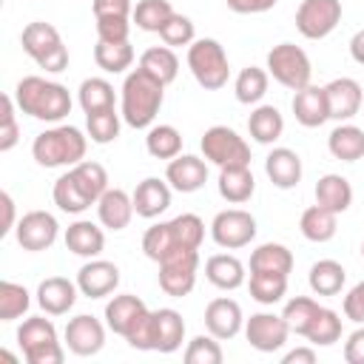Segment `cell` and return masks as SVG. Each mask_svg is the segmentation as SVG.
Here are the masks:
<instances>
[{
  "mask_svg": "<svg viewBox=\"0 0 364 364\" xmlns=\"http://www.w3.org/2000/svg\"><path fill=\"white\" fill-rule=\"evenodd\" d=\"M14 102L23 114L40 122H63L71 114V94L63 82L28 74L14 85Z\"/></svg>",
  "mask_w": 364,
  "mask_h": 364,
  "instance_id": "1",
  "label": "cell"
},
{
  "mask_svg": "<svg viewBox=\"0 0 364 364\" xmlns=\"http://www.w3.org/2000/svg\"><path fill=\"white\" fill-rule=\"evenodd\" d=\"M162 102H165V85L159 80H154L142 68H134L131 74H125V82L119 88V114L125 125L136 131L151 128Z\"/></svg>",
  "mask_w": 364,
  "mask_h": 364,
  "instance_id": "2",
  "label": "cell"
},
{
  "mask_svg": "<svg viewBox=\"0 0 364 364\" xmlns=\"http://www.w3.org/2000/svg\"><path fill=\"white\" fill-rule=\"evenodd\" d=\"M88 151V134H82L77 125H51L31 142V156L43 168H74L85 159Z\"/></svg>",
  "mask_w": 364,
  "mask_h": 364,
  "instance_id": "3",
  "label": "cell"
},
{
  "mask_svg": "<svg viewBox=\"0 0 364 364\" xmlns=\"http://www.w3.org/2000/svg\"><path fill=\"white\" fill-rule=\"evenodd\" d=\"M20 43H23V51L46 71V74H60L68 68V48L60 37V31L51 26V23H43V20H34L23 28L20 34Z\"/></svg>",
  "mask_w": 364,
  "mask_h": 364,
  "instance_id": "4",
  "label": "cell"
},
{
  "mask_svg": "<svg viewBox=\"0 0 364 364\" xmlns=\"http://www.w3.org/2000/svg\"><path fill=\"white\" fill-rule=\"evenodd\" d=\"M17 344L28 364H63L65 347L57 338V327L46 316H28L17 327Z\"/></svg>",
  "mask_w": 364,
  "mask_h": 364,
  "instance_id": "5",
  "label": "cell"
},
{
  "mask_svg": "<svg viewBox=\"0 0 364 364\" xmlns=\"http://www.w3.org/2000/svg\"><path fill=\"white\" fill-rule=\"evenodd\" d=\"M188 68L205 91L225 88L228 77H230V63H228L225 46L213 37H199L188 46Z\"/></svg>",
  "mask_w": 364,
  "mask_h": 364,
  "instance_id": "6",
  "label": "cell"
},
{
  "mask_svg": "<svg viewBox=\"0 0 364 364\" xmlns=\"http://www.w3.org/2000/svg\"><path fill=\"white\" fill-rule=\"evenodd\" d=\"M267 74L290 88V91H299L304 85H310V77H313V65H310V57L301 46L296 43H279L267 51Z\"/></svg>",
  "mask_w": 364,
  "mask_h": 364,
  "instance_id": "7",
  "label": "cell"
},
{
  "mask_svg": "<svg viewBox=\"0 0 364 364\" xmlns=\"http://www.w3.org/2000/svg\"><path fill=\"white\" fill-rule=\"evenodd\" d=\"M202 156L216 168H239L250 165V145L228 125H210L199 139Z\"/></svg>",
  "mask_w": 364,
  "mask_h": 364,
  "instance_id": "8",
  "label": "cell"
},
{
  "mask_svg": "<svg viewBox=\"0 0 364 364\" xmlns=\"http://www.w3.org/2000/svg\"><path fill=\"white\" fill-rule=\"evenodd\" d=\"M196 270H199V250H191V247L173 250L171 256H165L159 262V287H162V293H168L173 299L188 296L196 284Z\"/></svg>",
  "mask_w": 364,
  "mask_h": 364,
  "instance_id": "9",
  "label": "cell"
},
{
  "mask_svg": "<svg viewBox=\"0 0 364 364\" xmlns=\"http://www.w3.org/2000/svg\"><path fill=\"white\" fill-rule=\"evenodd\" d=\"M210 239L225 250L247 247L256 239V219L242 208H225L210 222Z\"/></svg>",
  "mask_w": 364,
  "mask_h": 364,
  "instance_id": "10",
  "label": "cell"
},
{
  "mask_svg": "<svg viewBox=\"0 0 364 364\" xmlns=\"http://www.w3.org/2000/svg\"><path fill=\"white\" fill-rule=\"evenodd\" d=\"M341 23V0H301L296 9V28L307 40H324Z\"/></svg>",
  "mask_w": 364,
  "mask_h": 364,
  "instance_id": "11",
  "label": "cell"
},
{
  "mask_svg": "<svg viewBox=\"0 0 364 364\" xmlns=\"http://www.w3.org/2000/svg\"><path fill=\"white\" fill-rule=\"evenodd\" d=\"M14 236H17V245L28 253H40V250H48L57 236H60V225L54 219V213L48 210H28L17 219V228H14Z\"/></svg>",
  "mask_w": 364,
  "mask_h": 364,
  "instance_id": "12",
  "label": "cell"
},
{
  "mask_svg": "<svg viewBox=\"0 0 364 364\" xmlns=\"http://www.w3.org/2000/svg\"><path fill=\"white\" fill-rule=\"evenodd\" d=\"M287 336H290V327L284 321V316L279 313H253L250 318H245V338L253 350L259 353H276L287 344Z\"/></svg>",
  "mask_w": 364,
  "mask_h": 364,
  "instance_id": "13",
  "label": "cell"
},
{
  "mask_svg": "<svg viewBox=\"0 0 364 364\" xmlns=\"http://www.w3.org/2000/svg\"><path fill=\"white\" fill-rule=\"evenodd\" d=\"M105 327L97 316H88V313H80L74 318H68L65 330H63V338H65V347L80 355V358H88V355H97L102 347H105Z\"/></svg>",
  "mask_w": 364,
  "mask_h": 364,
  "instance_id": "14",
  "label": "cell"
},
{
  "mask_svg": "<svg viewBox=\"0 0 364 364\" xmlns=\"http://www.w3.org/2000/svg\"><path fill=\"white\" fill-rule=\"evenodd\" d=\"M77 287L85 299H105L119 287V267L108 259H88L77 270Z\"/></svg>",
  "mask_w": 364,
  "mask_h": 364,
  "instance_id": "15",
  "label": "cell"
},
{
  "mask_svg": "<svg viewBox=\"0 0 364 364\" xmlns=\"http://www.w3.org/2000/svg\"><path fill=\"white\" fill-rule=\"evenodd\" d=\"M205 330L210 336H216L219 341H230L245 330V316L236 299L219 296L213 301H208L205 307Z\"/></svg>",
  "mask_w": 364,
  "mask_h": 364,
  "instance_id": "16",
  "label": "cell"
},
{
  "mask_svg": "<svg viewBox=\"0 0 364 364\" xmlns=\"http://www.w3.org/2000/svg\"><path fill=\"white\" fill-rule=\"evenodd\" d=\"M324 94H327V105H330V119H338V122H350L364 105V91H361L358 80H353V77L330 80L324 85Z\"/></svg>",
  "mask_w": 364,
  "mask_h": 364,
  "instance_id": "17",
  "label": "cell"
},
{
  "mask_svg": "<svg viewBox=\"0 0 364 364\" xmlns=\"http://www.w3.org/2000/svg\"><path fill=\"white\" fill-rule=\"evenodd\" d=\"M34 296H37V304L46 316H65L77 304L80 287H77V282H71L65 276H48L37 284Z\"/></svg>",
  "mask_w": 364,
  "mask_h": 364,
  "instance_id": "18",
  "label": "cell"
},
{
  "mask_svg": "<svg viewBox=\"0 0 364 364\" xmlns=\"http://www.w3.org/2000/svg\"><path fill=\"white\" fill-rule=\"evenodd\" d=\"M165 179L173 191L179 193H193L208 182V159L193 156V154H179L173 159H168L165 168Z\"/></svg>",
  "mask_w": 364,
  "mask_h": 364,
  "instance_id": "19",
  "label": "cell"
},
{
  "mask_svg": "<svg viewBox=\"0 0 364 364\" xmlns=\"http://www.w3.org/2000/svg\"><path fill=\"white\" fill-rule=\"evenodd\" d=\"M293 117L299 125L304 128H318L330 119V105H327V94H324V85H304L293 94Z\"/></svg>",
  "mask_w": 364,
  "mask_h": 364,
  "instance_id": "20",
  "label": "cell"
},
{
  "mask_svg": "<svg viewBox=\"0 0 364 364\" xmlns=\"http://www.w3.org/2000/svg\"><path fill=\"white\" fill-rule=\"evenodd\" d=\"M171 191H173V188L168 185V179L145 176V179L134 188V193H131L136 216H142V219H156V216H162V213L171 208Z\"/></svg>",
  "mask_w": 364,
  "mask_h": 364,
  "instance_id": "21",
  "label": "cell"
},
{
  "mask_svg": "<svg viewBox=\"0 0 364 364\" xmlns=\"http://www.w3.org/2000/svg\"><path fill=\"white\" fill-rule=\"evenodd\" d=\"M264 173H267V179H270L279 191H290V188H296V185L301 182V173H304L301 156H299L293 148L279 145V148H273V151L264 156Z\"/></svg>",
  "mask_w": 364,
  "mask_h": 364,
  "instance_id": "22",
  "label": "cell"
},
{
  "mask_svg": "<svg viewBox=\"0 0 364 364\" xmlns=\"http://www.w3.org/2000/svg\"><path fill=\"white\" fill-rule=\"evenodd\" d=\"M148 307H145V301L139 299V296H134V293H117V296H111L108 301H105V324H108V330L111 333H117V336H128L131 333V327L142 318V313H145Z\"/></svg>",
  "mask_w": 364,
  "mask_h": 364,
  "instance_id": "23",
  "label": "cell"
},
{
  "mask_svg": "<svg viewBox=\"0 0 364 364\" xmlns=\"http://www.w3.org/2000/svg\"><path fill=\"white\" fill-rule=\"evenodd\" d=\"M134 199L128 191L122 188H108L100 199H97V219L102 228L108 230H125L134 219Z\"/></svg>",
  "mask_w": 364,
  "mask_h": 364,
  "instance_id": "24",
  "label": "cell"
},
{
  "mask_svg": "<svg viewBox=\"0 0 364 364\" xmlns=\"http://www.w3.org/2000/svg\"><path fill=\"white\" fill-rule=\"evenodd\" d=\"M65 247L74 253V256H82V259H97L105 247V233L100 225H94L91 219H77L65 228Z\"/></svg>",
  "mask_w": 364,
  "mask_h": 364,
  "instance_id": "25",
  "label": "cell"
},
{
  "mask_svg": "<svg viewBox=\"0 0 364 364\" xmlns=\"http://www.w3.org/2000/svg\"><path fill=\"white\" fill-rule=\"evenodd\" d=\"M51 196H54V205H57L63 213H74V216H80V213H85L91 205H97V202L88 196V191L82 188V182L77 179V173H74L71 168H68L63 176H57Z\"/></svg>",
  "mask_w": 364,
  "mask_h": 364,
  "instance_id": "26",
  "label": "cell"
},
{
  "mask_svg": "<svg viewBox=\"0 0 364 364\" xmlns=\"http://www.w3.org/2000/svg\"><path fill=\"white\" fill-rule=\"evenodd\" d=\"M219 196L230 205H245L253 191H256V179L250 165H239V168H219Z\"/></svg>",
  "mask_w": 364,
  "mask_h": 364,
  "instance_id": "27",
  "label": "cell"
},
{
  "mask_svg": "<svg viewBox=\"0 0 364 364\" xmlns=\"http://www.w3.org/2000/svg\"><path fill=\"white\" fill-rule=\"evenodd\" d=\"M316 205L333 210V213H344L353 205V185L347 176L341 173H324L316 182Z\"/></svg>",
  "mask_w": 364,
  "mask_h": 364,
  "instance_id": "28",
  "label": "cell"
},
{
  "mask_svg": "<svg viewBox=\"0 0 364 364\" xmlns=\"http://www.w3.org/2000/svg\"><path fill=\"white\" fill-rule=\"evenodd\" d=\"M205 276L213 287L219 290H236L245 284V264L242 259H236L233 253H213L208 262H205Z\"/></svg>",
  "mask_w": 364,
  "mask_h": 364,
  "instance_id": "29",
  "label": "cell"
},
{
  "mask_svg": "<svg viewBox=\"0 0 364 364\" xmlns=\"http://www.w3.org/2000/svg\"><path fill=\"white\" fill-rule=\"evenodd\" d=\"M327 151L333 154V159L341 162L364 159V131L353 122H338L327 136Z\"/></svg>",
  "mask_w": 364,
  "mask_h": 364,
  "instance_id": "30",
  "label": "cell"
},
{
  "mask_svg": "<svg viewBox=\"0 0 364 364\" xmlns=\"http://www.w3.org/2000/svg\"><path fill=\"white\" fill-rule=\"evenodd\" d=\"M154 324H156V353H176L185 341V321L182 313L173 307H159L154 310Z\"/></svg>",
  "mask_w": 364,
  "mask_h": 364,
  "instance_id": "31",
  "label": "cell"
},
{
  "mask_svg": "<svg viewBox=\"0 0 364 364\" xmlns=\"http://www.w3.org/2000/svg\"><path fill=\"white\" fill-rule=\"evenodd\" d=\"M247 134L259 145H273L284 134V117L276 105H256L247 117Z\"/></svg>",
  "mask_w": 364,
  "mask_h": 364,
  "instance_id": "32",
  "label": "cell"
},
{
  "mask_svg": "<svg viewBox=\"0 0 364 364\" xmlns=\"http://www.w3.org/2000/svg\"><path fill=\"white\" fill-rule=\"evenodd\" d=\"M139 68L145 74H151L154 80H159L162 85H171L179 74V57L171 46H151L142 51L139 57Z\"/></svg>",
  "mask_w": 364,
  "mask_h": 364,
  "instance_id": "33",
  "label": "cell"
},
{
  "mask_svg": "<svg viewBox=\"0 0 364 364\" xmlns=\"http://www.w3.org/2000/svg\"><path fill=\"white\" fill-rule=\"evenodd\" d=\"M299 230L307 242H316V245L330 242L338 230V213H333L321 205H310L299 219Z\"/></svg>",
  "mask_w": 364,
  "mask_h": 364,
  "instance_id": "34",
  "label": "cell"
},
{
  "mask_svg": "<svg viewBox=\"0 0 364 364\" xmlns=\"http://www.w3.org/2000/svg\"><path fill=\"white\" fill-rule=\"evenodd\" d=\"M262 270V273H282L290 276L293 270V253L287 245L282 242H264L250 253V273Z\"/></svg>",
  "mask_w": 364,
  "mask_h": 364,
  "instance_id": "35",
  "label": "cell"
},
{
  "mask_svg": "<svg viewBox=\"0 0 364 364\" xmlns=\"http://www.w3.org/2000/svg\"><path fill=\"white\" fill-rule=\"evenodd\" d=\"M307 282H310V290L316 296H338L341 287H344V282H347V270L336 259H318L310 267Z\"/></svg>",
  "mask_w": 364,
  "mask_h": 364,
  "instance_id": "36",
  "label": "cell"
},
{
  "mask_svg": "<svg viewBox=\"0 0 364 364\" xmlns=\"http://www.w3.org/2000/svg\"><path fill=\"white\" fill-rule=\"evenodd\" d=\"M267 85H270V74L267 68H259V65H247L236 74L233 80V94L242 105H259L267 94Z\"/></svg>",
  "mask_w": 364,
  "mask_h": 364,
  "instance_id": "37",
  "label": "cell"
},
{
  "mask_svg": "<svg viewBox=\"0 0 364 364\" xmlns=\"http://www.w3.org/2000/svg\"><path fill=\"white\" fill-rule=\"evenodd\" d=\"M173 250H182V245H179V236H176V230H173V225H171V219L168 222H159V225H151L148 230H145V236H142V253L151 259V262H162L165 256H171ZM193 250V247H191Z\"/></svg>",
  "mask_w": 364,
  "mask_h": 364,
  "instance_id": "38",
  "label": "cell"
},
{
  "mask_svg": "<svg viewBox=\"0 0 364 364\" xmlns=\"http://www.w3.org/2000/svg\"><path fill=\"white\" fill-rule=\"evenodd\" d=\"M77 100H80V108H82L85 114H97V111L114 108L117 94H114V85H111L105 77H88V80L80 82Z\"/></svg>",
  "mask_w": 364,
  "mask_h": 364,
  "instance_id": "39",
  "label": "cell"
},
{
  "mask_svg": "<svg viewBox=\"0 0 364 364\" xmlns=\"http://www.w3.org/2000/svg\"><path fill=\"white\" fill-rule=\"evenodd\" d=\"M145 151L154 159H173V156L182 154V134L168 122L151 125L148 136H145Z\"/></svg>",
  "mask_w": 364,
  "mask_h": 364,
  "instance_id": "40",
  "label": "cell"
},
{
  "mask_svg": "<svg viewBox=\"0 0 364 364\" xmlns=\"http://www.w3.org/2000/svg\"><path fill=\"white\" fill-rule=\"evenodd\" d=\"M94 63L105 74H122L134 65V48H131V43H102V40H97Z\"/></svg>",
  "mask_w": 364,
  "mask_h": 364,
  "instance_id": "41",
  "label": "cell"
},
{
  "mask_svg": "<svg viewBox=\"0 0 364 364\" xmlns=\"http://www.w3.org/2000/svg\"><path fill=\"white\" fill-rule=\"evenodd\" d=\"M173 6L171 0H136L134 11H131V23H136V28L159 34V28L171 20Z\"/></svg>",
  "mask_w": 364,
  "mask_h": 364,
  "instance_id": "42",
  "label": "cell"
},
{
  "mask_svg": "<svg viewBox=\"0 0 364 364\" xmlns=\"http://www.w3.org/2000/svg\"><path fill=\"white\" fill-rule=\"evenodd\" d=\"M247 287H250V299L253 301H259V304H279L284 299V293H287V276L253 270Z\"/></svg>",
  "mask_w": 364,
  "mask_h": 364,
  "instance_id": "43",
  "label": "cell"
},
{
  "mask_svg": "<svg viewBox=\"0 0 364 364\" xmlns=\"http://www.w3.org/2000/svg\"><path fill=\"white\" fill-rule=\"evenodd\" d=\"M122 128V114L117 108L108 111H97V114H85V134L94 145H108L119 136Z\"/></svg>",
  "mask_w": 364,
  "mask_h": 364,
  "instance_id": "44",
  "label": "cell"
},
{
  "mask_svg": "<svg viewBox=\"0 0 364 364\" xmlns=\"http://www.w3.org/2000/svg\"><path fill=\"white\" fill-rule=\"evenodd\" d=\"M304 338L313 347H333L341 338V316L336 310H330V307H321L318 316L313 318V324L307 327Z\"/></svg>",
  "mask_w": 364,
  "mask_h": 364,
  "instance_id": "45",
  "label": "cell"
},
{
  "mask_svg": "<svg viewBox=\"0 0 364 364\" xmlns=\"http://www.w3.org/2000/svg\"><path fill=\"white\" fill-rule=\"evenodd\" d=\"M31 307V293L17 282H0V321H14Z\"/></svg>",
  "mask_w": 364,
  "mask_h": 364,
  "instance_id": "46",
  "label": "cell"
},
{
  "mask_svg": "<svg viewBox=\"0 0 364 364\" xmlns=\"http://www.w3.org/2000/svg\"><path fill=\"white\" fill-rule=\"evenodd\" d=\"M318 310H321V304H318L316 299H310V296H296V299H290V301L284 304L282 316H284V321H287L290 333L304 336V333H307V327L313 324V318L318 316Z\"/></svg>",
  "mask_w": 364,
  "mask_h": 364,
  "instance_id": "47",
  "label": "cell"
},
{
  "mask_svg": "<svg viewBox=\"0 0 364 364\" xmlns=\"http://www.w3.org/2000/svg\"><path fill=\"white\" fill-rule=\"evenodd\" d=\"M225 353H222V344L216 336L210 333H202V336H193L185 347V361L188 364H222Z\"/></svg>",
  "mask_w": 364,
  "mask_h": 364,
  "instance_id": "48",
  "label": "cell"
},
{
  "mask_svg": "<svg viewBox=\"0 0 364 364\" xmlns=\"http://www.w3.org/2000/svg\"><path fill=\"white\" fill-rule=\"evenodd\" d=\"M159 37H162L165 46H171V48H182V46H191V43L196 40V26H193L191 17L173 11L171 20L159 28Z\"/></svg>",
  "mask_w": 364,
  "mask_h": 364,
  "instance_id": "49",
  "label": "cell"
},
{
  "mask_svg": "<svg viewBox=\"0 0 364 364\" xmlns=\"http://www.w3.org/2000/svg\"><path fill=\"white\" fill-rule=\"evenodd\" d=\"M0 105H3V114H0V151L6 154L20 139V125H17V114H14V108H17L14 94H3Z\"/></svg>",
  "mask_w": 364,
  "mask_h": 364,
  "instance_id": "50",
  "label": "cell"
},
{
  "mask_svg": "<svg viewBox=\"0 0 364 364\" xmlns=\"http://www.w3.org/2000/svg\"><path fill=\"white\" fill-rule=\"evenodd\" d=\"M125 341H128V347L142 350V353L156 350V324H154V310H145V313H142V318L131 327V333L125 336Z\"/></svg>",
  "mask_w": 364,
  "mask_h": 364,
  "instance_id": "51",
  "label": "cell"
},
{
  "mask_svg": "<svg viewBox=\"0 0 364 364\" xmlns=\"http://www.w3.org/2000/svg\"><path fill=\"white\" fill-rule=\"evenodd\" d=\"M97 20V40L102 43H128L131 17H94Z\"/></svg>",
  "mask_w": 364,
  "mask_h": 364,
  "instance_id": "52",
  "label": "cell"
},
{
  "mask_svg": "<svg viewBox=\"0 0 364 364\" xmlns=\"http://www.w3.org/2000/svg\"><path fill=\"white\" fill-rule=\"evenodd\" d=\"M341 310L353 324H364V279L347 290V296L341 301Z\"/></svg>",
  "mask_w": 364,
  "mask_h": 364,
  "instance_id": "53",
  "label": "cell"
},
{
  "mask_svg": "<svg viewBox=\"0 0 364 364\" xmlns=\"http://www.w3.org/2000/svg\"><path fill=\"white\" fill-rule=\"evenodd\" d=\"M94 17H131V0H94Z\"/></svg>",
  "mask_w": 364,
  "mask_h": 364,
  "instance_id": "54",
  "label": "cell"
},
{
  "mask_svg": "<svg viewBox=\"0 0 364 364\" xmlns=\"http://www.w3.org/2000/svg\"><path fill=\"white\" fill-rule=\"evenodd\" d=\"M344 361L347 364H364V324H358L347 341H344Z\"/></svg>",
  "mask_w": 364,
  "mask_h": 364,
  "instance_id": "55",
  "label": "cell"
},
{
  "mask_svg": "<svg viewBox=\"0 0 364 364\" xmlns=\"http://www.w3.org/2000/svg\"><path fill=\"white\" fill-rule=\"evenodd\" d=\"M225 3H228V9L236 11V14H264V11H270L279 0H225Z\"/></svg>",
  "mask_w": 364,
  "mask_h": 364,
  "instance_id": "56",
  "label": "cell"
},
{
  "mask_svg": "<svg viewBox=\"0 0 364 364\" xmlns=\"http://www.w3.org/2000/svg\"><path fill=\"white\" fill-rule=\"evenodd\" d=\"M0 205H3V222H0V236H9L17 225H14V199L9 191L0 193Z\"/></svg>",
  "mask_w": 364,
  "mask_h": 364,
  "instance_id": "57",
  "label": "cell"
},
{
  "mask_svg": "<svg viewBox=\"0 0 364 364\" xmlns=\"http://www.w3.org/2000/svg\"><path fill=\"white\" fill-rule=\"evenodd\" d=\"M282 364H316V350H313V344H310V347L287 350V353L282 355Z\"/></svg>",
  "mask_w": 364,
  "mask_h": 364,
  "instance_id": "58",
  "label": "cell"
},
{
  "mask_svg": "<svg viewBox=\"0 0 364 364\" xmlns=\"http://www.w3.org/2000/svg\"><path fill=\"white\" fill-rule=\"evenodd\" d=\"M350 57H353L358 65H364V28H358V31L350 37Z\"/></svg>",
  "mask_w": 364,
  "mask_h": 364,
  "instance_id": "59",
  "label": "cell"
},
{
  "mask_svg": "<svg viewBox=\"0 0 364 364\" xmlns=\"http://www.w3.org/2000/svg\"><path fill=\"white\" fill-rule=\"evenodd\" d=\"M361 256H364V242H361Z\"/></svg>",
  "mask_w": 364,
  "mask_h": 364,
  "instance_id": "60",
  "label": "cell"
}]
</instances>
